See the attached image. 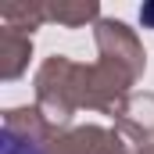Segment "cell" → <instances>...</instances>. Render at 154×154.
I'll return each instance as SVG.
<instances>
[{
  "label": "cell",
  "instance_id": "6da1fadb",
  "mask_svg": "<svg viewBox=\"0 0 154 154\" xmlns=\"http://www.w3.org/2000/svg\"><path fill=\"white\" fill-rule=\"evenodd\" d=\"M140 22H143L147 29H154V4H143V7H140Z\"/></svg>",
  "mask_w": 154,
  "mask_h": 154
}]
</instances>
